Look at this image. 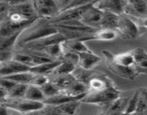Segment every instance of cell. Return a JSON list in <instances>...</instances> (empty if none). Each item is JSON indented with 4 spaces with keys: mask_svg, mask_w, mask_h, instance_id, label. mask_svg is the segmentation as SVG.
Returning <instances> with one entry per match:
<instances>
[{
    "mask_svg": "<svg viewBox=\"0 0 147 115\" xmlns=\"http://www.w3.org/2000/svg\"><path fill=\"white\" fill-rule=\"evenodd\" d=\"M8 93L9 91L7 89H5L2 86H0V103H2L4 100L7 99Z\"/></svg>",
    "mask_w": 147,
    "mask_h": 115,
    "instance_id": "d590c367",
    "label": "cell"
},
{
    "mask_svg": "<svg viewBox=\"0 0 147 115\" xmlns=\"http://www.w3.org/2000/svg\"><path fill=\"white\" fill-rule=\"evenodd\" d=\"M103 54L105 57L111 59L113 63L119 66L125 67H133L134 66V57L131 51L119 54H113L109 50H103Z\"/></svg>",
    "mask_w": 147,
    "mask_h": 115,
    "instance_id": "5bb4252c",
    "label": "cell"
},
{
    "mask_svg": "<svg viewBox=\"0 0 147 115\" xmlns=\"http://www.w3.org/2000/svg\"><path fill=\"white\" fill-rule=\"evenodd\" d=\"M49 80H50V78H49V76H47V75L35 74L34 73L30 84L41 87L42 86H43L45 83H46Z\"/></svg>",
    "mask_w": 147,
    "mask_h": 115,
    "instance_id": "d6a6232c",
    "label": "cell"
},
{
    "mask_svg": "<svg viewBox=\"0 0 147 115\" xmlns=\"http://www.w3.org/2000/svg\"><path fill=\"white\" fill-rule=\"evenodd\" d=\"M30 66L11 58L0 63V76H9L20 72L27 71L30 70Z\"/></svg>",
    "mask_w": 147,
    "mask_h": 115,
    "instance_id": "4fadbf2b",
    "label": "cell"
},
{
    "mask_svg": "<svg viewBox=\"0 0 147 115\" xmlns=\"http://www.w3.org/2000/svg\"><path fill=\"white\" fill-rule=\"evenodd\" d=\"M39 17L47 20L54 18L59 14L60 8L55 0H31Z\"/></svg>",
    "mask_w": 147,
    "mask_h": 115,
    "instance_id": "5b68a950",
    "label": "cell"
},
{
    "mask_svg": "<svg viewBox=\"0 0 147 115\" xmlns=\"http://www.w3.org/2000/svg\"><path fill=\"white\" fill-rule=\"evenodd\" d=\"M46 98L53 96L61 91V89L52 80H49L40 87Z\"/></svg>",
    "mask_w": 147,
    "mask_h": 115,
    "instance_id": "4dcf8cb0",
    "label": "cell"
},
{
    "mask_svg": "<svg viewBox=\"0 0 147 115\" xmlns=\"http://www.w3.org/2000/svg\"><path fill=\"white\" fill-rule=\"evenodd\" d=\"M57 32H58L57 29L47 19L39 17L22 31L17 39L15 49L27 43Z\"/></svg>",
    "mask_w": 147,
    "mask_h": 115,
    "instance_id": "6da1fadb",
    "label": "cell"
},
{
    "mask_svg": "<svg viewBox=\"0 0 147 115\" xmlns=\"http://www.w3.org/2000/svg\"><path fill=\"white\" fill-rule=\"evenodd\" d=\"M119 15L109 11H103V17L100 22V29H109L116 30L119 22Z\"/></svg>",
    "mask_w": 147,
    "mask_h": 115,
    "instance_id": "ffe728a7",
    "label": "cell"
},
{
    "mask_svg": "<svg viewBox=\"0 0 147 115\" xmlns=\"http://www.w3.org/2000/svg\"><path fill=\"white\" fill-rule=\"evenodd\" d=\"M60 61L61 60L60 59H55V60H51V61L46 62V63H41L37 66L31 67L30 70L35 74H44L48 76L58 66Z\"/></svg>",
    "mask_w": 147,
    "mask_h": 115,
    "instance_id": "603a6c76",
    "label": "cell"
},
{
    "mask_svg": "<svg viewBox=\"0 0 147 115\" xmlns=\"http://www.w3.org/2000/svg\"><path fill=\"white\" fill-rule=\"evenodd\" d=\"M2 103L5 104L9 109L23 114L40 112L46 105L43 101H32L26 98H20V99L7 98Z\"/></svg>",
    "mask_w": 147,
    "mask_h": 115,
    "instance_id": "3957f363",
    "label": "cell"
},
{
    "mask_svg": "<svg viewBox=\"0 0 147 115\" xmlns=\"http://www.w3.org/2000/svg\"><path fill=\"white\" fill-rule=\"evenodd\" d=\"M10 109H9L5 104L0 103V114H9Z\"/></svg>",
    "mask_w": 147,
    "mask_h": 115,
    "instance_id": "8d00e7d4",
    "label": "cell"
},
{
    "mask_svg": "<svg viewBox=\"0 0 147 115\" xmlns=\"http://www.w3.org/2000/svg\"><path fill=\"white\" fill-rule=\"evenodd\" d=\"M116 31L121 38L128 40H135L140 34L139 26L137 23L124 13L119 15Z\"/></svg>",
    "mask_w": 147,
    "mask_h": 115,
    "instance_id": "277c9868",
    "label": "cell"
},
{
    "mask_svg": "<svg viewBox=\"0 0 147 115\" xmlns=\"http://www.w3.org/2000/svg\"><path fill=\"white\" fill-rule=\"evenodd\" d=\"M134 57V68L139 75L147 74V52L142 47L131 50Z\"/></svg>",
    "mask_w": 147,
    "mask_h": 115,
    "instance_id": "2e32d148",
    "label": "cell"
},
{
    "mask_svg": "<svg viewBox=\"0 0 147 115\" xmlns=\"http://www.w3.org/2000/svg\"><path fill=\"white\" fill-rule=\"evenodd\" d=\"M139 100V90L136 91L131 98L129 99L126 107L125 109L124 114H135L138 106Z\"/></svg>",
    "mask_w": 147,
    "mask_h": 115,
    "instance_id": "1f68e13d",
    "label": "cell"
},
{
    "mask_svg": "<svg viewBox=\"0 0 147 115\" xmlns=\"http://www.w3.org/2000/svg\"><path fill=\"white\" fill-rule=\"evenodd\" d=\"M78 66L73 64L72 63H69L67 61H63L61 60L59 63L58 66L53 70L50 74L48 75L49 77L50 76H60V75L69 74V73H73Z\"/></svg>",
    "mask_w": 147,
    "mask_h": 115,
    "instance_id": "484cf974",
    "label": "cell"
},
{
    "mask_svg": "<svg viewBox=\"0 0 147 115\" xmlns=\"http://www.w3.org/2000/svg\"><path fill=\"white\" fill-rule=\"evenodd\" d=\"M86 94L78 96H73L60 91V93L55 95V96L46 98L44 101V103L47 105H60L74 100L81 101L82 99L86 96Z\"/></svg>",
    "mask_w": 147,
    "mask_h": 115,
    "instance_id": "ac0fdd59",
    "label": "cell"
},
{
    "mask_svg": "<svg viewBox=\"0 0 147 115\" xmlns=\"http://www.w3.org/2000/svg\"><path fill=\"white\" fill-rule=\"evenodd\" d=\"M96 0H70V3L64 9H69V8H73V7H82V6L87 5V4H92V3L95 2ZM62 10V9H61Z\"/></svg>",
    "mask_w": 147,
    "mask_h": 115,
    "instance_id": "836d02e7",
    "label": "cell"
},
{
    "mask_svg": "<svg viewBox=\"0 0 147 115\" xmlns=\"http://www.w3.org/2000/svg\"><path fill=\"white\" fill-rule=\"evenodd\" d=\"M24 98L37 101H43L46 99L45 96L43 93L42 91L39 86L28 84L27 91H26Z\"/></svg>",
    "mask_w": 147,
    "mask_h": 115,
    "instance_id": "83f0119b",
    "label": "cell"
},
{
    "mask_svg": "<svg viewBox=\"0 0 147 115\" xmlns=\"http://www.w3.org/2000/svg\"><path fill=\"white\" fill-rule=\"evenodd\" d=\"M27 86H28V84H26V83H17L9 91L7 98H10V99L24 98Z\"/></svg>",
    "mask_w": 147,
    "mask_h": 115,
    "instance_id": "f546056e",
    "label": "cell"
},
{
    "mask_svg": "<svg viewBox=\"0 0 147 115\" xmlns=\"http://www.w3.org/2000/svg\"><path fill=\"white\" fill-rule=\"evenodd\" d=\"M119 34L117 31L109 29H98L90 35L80 39L83 42L90 41V40H99V41H112L116 39Z\"/></svg>",
    "mask_w": 147,
    "mask_h": 115,
    "instance_id": "e0dca14e",
    "label": "cell"
},
{
    "mask_svg": "<svg viewBox=\"0 0 147 115\" xmlns=\"http://www.w3.org/2000/svg\"><path fill=\"white\" fill-rule=\"evenodd\" d=\"M93 3L87 4V5L82 6V7H73V8L62 9L60 10L59 14L56 17L48 20L50 22V23H57L60 22L68 21V20H80L81 16L83 14V13Z\"/></svg>",
    "mask_w": 147,
    "mask_h": 115,
    "instance_id": "9c48e42d",
    "label": "cell"
},
{
    "mask_svg": "<svg viewBox=\"0 0 147 115\" xmlns=\"http://www.w3.org/2000/svg\"><path fill=\"white\" fill-rule=\"evenodd\" d=\"M135 22L137 23V24L139 27H143L144 28H147V17L140 19V20H135Z\"/></svg>",
    "mask_w": 147,
    "mask_h": 115,
    "instance_id": "f35d334b",
    "label": "cell"
},
{
    "mask_svg": "<svg viewBox=\"0 0 147 115\" xmlns=\"http://www.w3.org/2000/svg\"><path fill=\"white\" fill-rule=\"evenodd\" d=\"M21 32L13 34L11 35L0 37V52L14 51L17 44V39Z\"/></svg>",
    "mask_w": 147,
    "mask_h": 115,
    "instance_id": "cb8c5ba5",
    "label": "cell"
},
{
    "mask_svg": "<svg viewBox=\"0 0 147 115\" xmlns=\"http://www.w3.org/2000/svg\"><path fill=\"white\" fill-rule=\"evenodd\" d=\"M139 90V100L135 114H147V88H142Z\"/></svg>",
    "mask_w": 147,
    "mask_h": 115,
    "instance_id": "f1b7e54d",
    "label": "cell"
},
{
    "mask_svg": "<svg viewBox=\"0 0 147 115\" xmlns=\"http://www.w3.org/2000/svg\"><path fill=\"white\" fill-rule=\"evenodd\" d=\"M121 95V91H119L115 85H112L103 90L88 91L86 96L82 99L81 102L98 105L105 109Z\"/></svg>",
    "mask_w": 147,
    "mask_h": 115,
    "instance_id": "7a4b0ae2",
    "label": "cell"
},
{
    "mask_svg": "<svg viewBox=\"0 0 147 115\" xmlns=\"http://www.w3.org/2000/svg\"><path fill=\"white\" fill-rule=\"evenodd\" d=\"M129 99L128 97H123L121 95L119 98L113 101L107 108L105 109L106 114H124L125 109L126 107Z\"/></svg>",
    "mask_w": 147,
    "mask_h": 115,
    "instance_id": "44dd1931",
    "label": "cell"
},
{
    "mask_svg": "<svg viewBox=\"0 0 147 115\" xmlns=\"http://www.w3.org/2000/svg\"><path fill=\"white\" fill-rule=\"evenodd\" d=\"M65 40H67L66 37L58 32L46 36V37H42V38L39 39V40H34V41L26 43V44L22 45L21 47L15 49V50L25 49V50L38 51V50H42V49L47 47V46L53 44H55V43H62V42L65 41Z\"/></svg>",
    "mask_w": 147,
    "mask_h": 115,
    "instance_id": "8992f818",
    "label": "cell"
},
{
    "mask_svg": "<svg viewBox=\"0 0 147 115\" xmlns=\"http://www.w3.org/2000/svg\"><path fill=\"white\" fill-rule=\"evenodd\" d=\"M79 60L78 66L85 70L94 69L101 61V57L95 54L93 51L83 52L78 53Z\"/></svg>",
    "mask_w": 147,
    "mask_h": 115,
    "instance_id": "9a60e30c",
    "label": "cell"
},
{
    "mask_svg": "<svg viewBox=\"0 0 147 115\" xmlns=\"http://www.w3.org/2000/svg\"><path fill=\"white\" fill-rule=\"evenodd\" d=\"M105 59H106V66L109 68V70L112 73L123 78L132 80L136 79L137 76H139L134 66L133 67H125V66L116 64L111 59L108 58V57H105Z\"/></svg>",
    "mask_w": 147,
    "mask_h": 115,
    "instance_id": "8fae6325",
    "label": "cell"
},
{
    "mask_svg": "<svg viewBox=\"0 0 147 115\" xmlns=\"http://www.w3.org/2000/svg\"><path fill=\"white\" fill-rule=\"evenodd\" d=\"M17 83L12 81V80L7 79L4 77H0V86H2L5 89H7L8 91H9Z\"/></svg>",
    "mask_w": 147,
    "mask_h": 115,
    "instance_id": "e575fe53",
    "label": "cell"
},
{
    "mask_svg": "<svg viewBox=\"0 0 147 115\" xmlns=\"http://www.w3.org/2000/svg\"><path fill=\"white\" fill-rule=\"evenodd\" d=\"M103 10L97 8L93 3L83 13L80 20L86 25L98 30V29H100V22L103 17Z\"/></svg>",
    "mask_w": 147,
    "mask_h": 115,
    "instance_id": "30bf717a",
    "label": "cell"
},
{
    "mask_svg": "<svg viewBox=\"0 0 147 115\" xmlns=\"http://www.w3.org/2000/svg\"><path fill=\"white\" fill-rule=\"evenodd\" d=\"M55 1H57V4H58L59 7H60V10H61L68 5L70 0H55Z\"/></svg>",
    "mask_w": 147,
    "mask_h": 115,
    "instance_id": "74e56055",
    "label": "cell"
},
{
    "mask_svg": "<svg viewBox=\"0 0 147 115\" xmlns=\"http://www.w3.org/2000/svg\"><path fill=\"white\" fill-rule=\"evenodd\" d=\"M49 78L50 80L54 82L61 90H63V89L68 87L72 83H73L76 80V78L75 77L73 73L56 76H50V77H49Z\"/></svg>",
    "mask_w": 147,
    "mask_h": 115,
    "instance_id": "d4e9b609",
    "label": "cell"
},
{
    "mask_svg": "<svg viewBox=\"0 0 147 115\" xmlns=\"http://www.w3.org/2000/svg\"><path fill=\"white\" fill-rule=\"evenodd\" d=\"M88 91V88L87 85L85 84L83 82L78 80L77 78L68 87L63 89V90H61V92H63V93L73 96L85 95Z\"/></svg>",
    "mask_w": 147,
    "mask_h": 115,
    "instance_id": "7402d4cb",
    "label": "cell"
},
{
    "mask_svg": "<svg viewBox=\"0 0 147 115\" xmlns=\"http://www.w3.org/2000/svg\"><path fill=\"white\" fill-rule=\"evenodd\" d=\"M1 63V60H0V63Z\"/></svg>",
    "mask_w": 147,
    "mask_h": 115,
    "instance_id": "60d3db41",
    "label": "cell"
},
{
    "mask_svg": "<svg viewBox=\"0 0 147 115\" xmlns=\"http://www.w3.org/2000/svg\"><path fill=\"white\" fill-rule=\"evenodd\" d=\"M34 73L31 72L30 70L24 72H20V73H14V74L9 75L5 76H0V77H4L7 79L12 80L17 83H26V84H30L34 76Z\"/></svg>",
    "mask_w": 147,
    "mask_h": 115,
    "instance_id": "4316f807",
    "label": "cell"
},
{
    "mask_svg": "<svg viewBox=\"0 0 147 115\" xmlns=\"http://www.w3.org/2000/svg\"><path fill=\"white\" fill-rule=\"evenodd\" d=\"M126 0H96L94 5L103 11H109L117 14L124 12Z\"/></svg>",
    "mask_w": 147,
    "mask_h": 115,
    "instance_id": "7c38bea8",
    "label": "cell"
},
{
    "mask_svg": "<svg viewBox=\"0 0 147 115\" xmlns=\"http://www.w3.org/2000/svg\"><path fill=\"white\" fill-rule=\"evenodd\" d=\"M1 2H3L2 0H0V3H1Z\"/></svg>",
    "mask_w": 147,
    "mask_h": 115,
    "instance_id": "ab89813d",
    "label": "cell"
},
{
    "mask_svg": "<svg viewBox=\"0 0 147 115\" xmlns=\"http://www.w3.org/2000/svg\"><path fill=\"white\" fill-rule=\"evenodd\" d=\"M80 100H74L60 105H45L42 113L48 114H76L80 108Z\"/></svg>",
    "mask_w": 147,
    "mask_h": 115,
    "instance_id": "52a82bcc",
    "label": "cell"
},
{
    "mask_svg": "<svg viewBox=\"0 0 147 115\" xmlns=\"http://www.w3.org/2000/svg\"><path fill=\"white\" fill-rule=\"evenodd\" d=\"M62 45H63V51L67 50V51H72L77 53L91 51L85 44V42L82 41L80 39L65 40L62 43Z\"/></svg>",
    "mask_w": 147,
    "mask_h": 115,
    "instance_id": "d6986e66",
    "label": "cell"
},
{
    "mask_svg": "<svg viewBox=\"0 0 147 115\" xmlns=\"http://www.w3.org/2000/svg\"><path fill=\"white\" fill-rule=\"evenodd\" d=\"M123 13L134 20L147 17V0H126Z\"/></svg>",
    "mask_w": 147,
    "mask_h": 115,
    "instance_id": "ba28073f",
    "label": "cell"
}]
</instances>
